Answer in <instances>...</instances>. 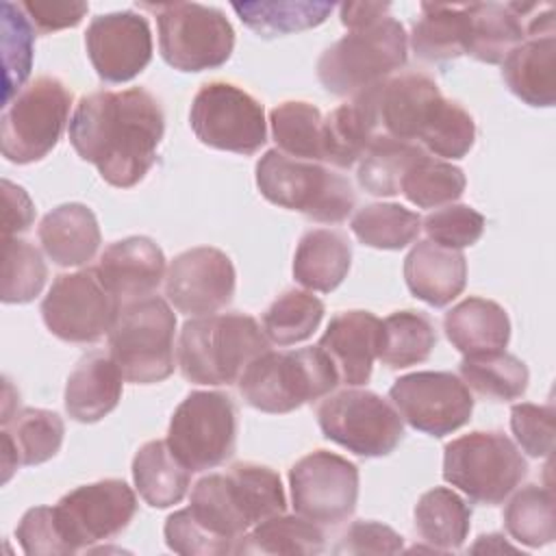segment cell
<instances>
[{"mask_svg": "<svg viewBox=\"0 0 556 556\" xmlns=\"http://www.w3.org/2000/svg\"><path fill=\"white\" fill-rule=\"evenodd\" d=\"M70 143L119 189L135 187L156 163L165 132L161 102L143 87L83 96L70 119Z\"/></svg>", "mask_w": 556, "mask_h": 556, "instance_id": "1", "label": "cell"}, {"mask_svg": "<svg viewBox=\"0 0 556 556\" xmlns=\"http://www.w3.org/2000/svg\"><path fill=\"white\" fill-rule=\"evenodd\" d=\"M187 508L211 534L237 547L250 528L285 513L287 497L271 467L235 463L226 473L200 478Z\"/></svg>", "mask_w": 556, "mask_h": 556, "instance_id": "2", "label": "cell"}, {"mask_svg": "<svg viewBox=\"0 0 556 556\" xmlns=\"http://www.w3.org/2000/svg\"><path fill=\"white\" fill-rule=\"evenodd\" d=\"M267 350L269 339L252 315L213 313L185 321L178 337V367L193 384H232Z\"/></svg>", "mask_w": 556, "mask_h": 556, "instance_id": "3", "label": "cell"}, {"mask_svg": "<svg viewBox=\"0 0 556 556\" xmlns=\"http://www.w3.org/2000/svg\"><path fill=\"white\" fill-rule=\"evenodd\" d=\"M237 382L252 408L282 415L326 397L339 384V374L326 352L315 345L287 352L267 350L243 369Z\"/></svg>", "mask_w": 556, "mask_h": 556, "instance_id": "4", "label": "cell"}, {"mask_svg": "<svg viewBox=\"0 0 556 556\" xmlns=\"http://www.w3.org/2000/svg\"><path fill=\"white\" fill-rule=\"evenodd\" d=\"M406 59L408 35L395 17L387 15L328 46L317 61V78L332 96H356L391 78Z\"/></svg>", "mask_w": 556, "mask_h": 556, "instance_id": "5", "label": "cell"}, {"mask_svg": "<svg viewBox=\"0 0 556 556\" xmlns=\"http://www.w3.org/2000/svg\"><path fill=\"white\" fill-rule=\"evenodd\" d=\"M256 187L261 195L289 211H300L321 224L343 222L356 204L350 180L313 161H300L267 150L256 163Z\"/></svg>", "mask_w": 556, "mask_h": 556, "instance_id": "6", "label": "cell"}, {"mask_svg": "<svg viewBox=\"0 0 556 556\" xmlns=\"http://www.w3.org/2000/svg\"><path fill=\"white\" fill-rule=\"evenodd\" d=\"M176 315L167 300L146 295L122 306L109 332V356L126 382L154 384L174 371Z\"/></svg>", "mask_w": 556, "mask_h": 556, "instance_id": "7", "label": "cell"}, {"mask_svg": "<svg viewBox=\"0 0 556 556\" xmlns=\"http://www.w3.org/2000/svg\"><path fill=\"white\" fill-rule=\"evenodd\" d=\"M528 463L500 430H473L443 450V480L471 502L495 506L526 478Z\"/></svg>", "mask_w": 556, "mask_h": 556, "instance_id": "8", "label": "cell"}, {"mask_svg": "<svg viewBox=\"0 0 556 556\" xmlns=\"http://www.w3.org/2000/svg\"><path fill=\"white\" fill-rule=\"evenodd\" d=\"M156 15L159 50L163 61L178 72L222 67L235 50V30L226 15L198 2H141Z\"/></svg>", "mask_w": 556, "mask_h": 556, "instance_id": "9", "label": "cell"}, {"mask_svg": "<svg viewBox=\"0 0 556 556\" xmlns=\"http://www.w3.org/2000/svg\"><path fill=\"white\" fill-rule=\"evenodd\" d=\"M72 91L54 76H39L2 113V156L17 165L41 161L67 124Z\"/></svg>", "mask_w": 556, "mask_h": 556, "instance_id": "10", "label": "cell"}, {"mask_svg": "<svg viewBox=\"0 0 556 556\" xmlns=\"http://www.w3.org/2000/svg\"><path fill=\"white\" fill-rule=\"evenodd\" d=\"M167 445L189 471H206L235 454L237 406L219 391H191L174 410Z\"/></svg>", "mask_w": 556, "mask_h": 556, "instance_id": "11", "label": "cell"}, {"mask_svg": "<svg viewBox=\"0 0 556 556\" xmlns=\"http://www.w3.org/2000/svg\"><path fill=\"white\" fill-rule=\"evenodd\" d=\"M317 424L328 441L365 458L391 454L404 437L397 408L365 389L328 395L317 408Z\"/></svg>", "mask_w": 556, "mask_h": 556, "instance_id": "12", "label": "cell"}, {"mask_svg": "<svg viewBox=\"0 0 556 556\" xmlns=\"http://www.w3.org/2000/svg\"><path fill=\"white\" fill-rule=\"evenodd\" d=\"M119 300L104 287L96 267L61 274L41 302L48 330L67 343H96L119 317Z\"/></svg>", "mask_w": 556, "mask_h": 556, "instance_id": "13", "label": "cell"}, {"mask_svg": "<svg viewBox=\"0 0 556 556\" xmlns=\"http://www.w3.org/2000/svg\"><path fill=\"white\" fill-rule=\"evenodd\" d=\"M195 137L215 150L254 154L267 141L263 104L230 83H206L193 96L189 111Z\"/></svg>", "mask_w": 556, "mask_h": 556, "instance_id": "14", "label": "cell"}, {"mask_svg": "<svg viewBox=\"0 0 556 556\" xmlns=\"http://www.w3.org/2000/svg\"><path fill=\"white\" fill-rule=\"evenodd\" d=\"M52 510L65 545L76 554L124 532L137 513V497L124 480L106 478L65 493Z\"/></svg>", "mask_w": 556, "mask_h": 556, "instance_id": "15", "label": "cell"}, {"mask_svg": "<svg viewBox=\"0 0 556 556\" xmlns=\"http://www.w3.org/2000/svg\"><path fill=\"white\" fill-rule=\"evenodd\" d=\"M289 486L300 517L317 526H337L356 508L358 467L334 452L315 450L289 469Z\"/></svg>", "mask_w": 556, "mask_h": 556, "instance_id": "16", "label": "cell"}, {"mask_svg": "<svg viewBox=\"0 0 556 556\" xmlns=\"http://www.w3.org/2000/svg\"><path fill=\"white\" fill-rule=\"evenodd\" d=\"M389 397L400 417L430 437H445L463 428L473 410L467 384L450 371H415L400 376Z\"/></svg>", "mask_w": 556, "mask_h": 556, "instance_id": "17", "label": "cell"}, {"mask_svg": "<svg viewBox=\"0 0 556 556\" xmlns=\"http://www.w3.org/2000/svg\"><path fill=\"white\" fill-rule=\"evenodd\" d=\"M376 137L419 143L424 130L443 102L439 85L421 72L391 76L361 93Z\"/></svg>", "mask_w": 556, "mask_h": 556, "instance_id": "18", "label": "cell"}, {"mask_svg": "<svg viewBox=\"0 0 556 556\" xmlns=\"http://www.w3.org/2000/svg\"><path fill=\"white\" fill-rule=\"evenodd\" d=\"M237 274L230 256L211 245L180 252L167 269L165 295L185 315H213L235 295Z\"/></svg>", "mask_w": 556, "mask_h": 556, "instance_id": "19", "label": "cell"}, {"mask_svg": "<svg viewBox=\"0 0 556 556\" xmlns=\"http://www.w3.org/2000/svg\"><path fill=\"white\" fill-rule=\"evenodd\" d=\"M85 48L104 83H128L152 61L148 17L135 11L96 15L87 26Z\"/></svg>", "mask_w": 556, "mask_h": 556, "instance_id": "20", "label": "cell"}, {"mask_svg": "<svg viewBox=\"0 0 556 556\" xmlns=\"http://www.w3.org/2000/svg\"><path fill=\"white\" fill-rule=\"evenodd\" d=\"M382 341V321L369 311L337 313L319 339L339 374V384L361 387L369 382Z\"/></svg>", "mask_w": 556, "mask_h": 556, "instance_id": "21", "label": "cell"}, {"mask_svg": "<svg viewBox=\"0 0 556 556\" xmlns=\"http://www.w3.org/2000/svg\"><path fill=\"white\" fill-rule=\"evenodd\" d=\"M96 271L124 306L159 289L165 278V254L150 237H126L102 252Z\"/></svg>", "mask_w": 556, "mask_h": 556, "instance_id": "22", "label": "cell"}, {"mask_svg": "<svg viewBox=\"0 0 556 556\" xmlns=\"http://www.w3.org/2000/svg\"><path fill=\"white\" fill-rule=\"evenodd\" d=\"M536 2H471L467 4V50L473 59L495 65L528 39Z\"/></svg>", "mask_w": 556, "mask_h": 556, "instance_id": "23", "label": "cell"}, {"mask_svg": "<svg viewBox=\"0 0 556 556\" xmlns=\"http://www.w3.org/2000/svg\"><path fill=\"white\" fill-rule=\"evenodd\" d=\"M404 280L415 298L441 308L463 293L467 258L460 250L443 248L430 239L417 241L404 258Z\"/></svg>", "mask_w": 556, "mask_h": 556, "instance_id": "24", "label": "cell"}, {"mask_svg": "<svg viewBox=\"0 0 556 556\" xmlns=\"http://www.w3.org/2000/svg\"><path fill=\"white\" fill-rule=\"evenodd\" d=\"M65 434L63 419L54 410L22 408L2 419V480L20 465H41L56 456Z\"/></svg>", "mask_w": 556, "mask_h": 556, "instance_id": "25", "label": "cell"}, {"mask_svg": "<svg viewBox=\"0 0 556 556\" xmlns=\"http://www.w3.org/2000/svg\"><path fill=\"white\" fill-rule=\"evenodd\" d=\"M37 237L48 258L59 267L87 265L102 241L93 211L80 202H67L46 213Z\"/></svg>", "mask_w": 556, "mask_h": 556, "instance_id": "26", "label": "cell"}, {"mask_svg": "<svg viewBox=\"0 0 556 556\" xmlns=\"http://www.w3.org/2000/svg\"><path fill=\"white\" fill-rule=\"evenodd\" d=\"M122 380L117 365L109 354L91 352L78 361L67 376L65 410L74 421L93 424L106 417L122 400Z\"/></svg>", "mask_w": 556, "mask_h": 556, "instance_id": "27", "label": "cell"}, {"mask_svg": "<svg viewBox=\"0 0 556 556\" xmlns=\"http://www.w3.org/2000/svg\"><path fill=\"white\" fill-rule=\"evenodd\" d=\"M445 337L463 356H486L504 352L510 339L506 311L486 298L471 295L450 308L443 317Z\"/></svg>", "mask_w": 556, "mask_h": 556, "instance_id": "28", "label": "cell"}, {"mask_svg": "<svg viewBox=\"0 0 556 556\" xmlns=\"http://www.w3.org/2000/svg\"><path fill=\"white\" fill-rule=\"evenodd\" d=\"M506 87L530 106L556 102V37L536 35L515 46L502 61Z\"/></svg>", "mask_w": 556, "mask_h": 556, "instance_id": "29", "label": "cell"}, {"mask_svg": "<svg viewBox=\"0 0 556 556\" xmlns=\"http://www.w3.org/2000/svg\"><path fill=\"white\" fill-rule=\"evenodd\" d=\"M352 265L350 241L330 228H313L302 235L293 256V278L308 291L330 293L348 276Z\"/></svg>", "mask_w": 556, "mask_h": 556, "instance_id": "30", "label": "cell"}, {"mask_svg": "<svg viewBox=\"0 0 556 556\" xmlns=\"http://www.w3.org/2000/svg\"><path fill=\"white\" fill-rule=\"evenodd\" d=\"M132 480L146 504L169 508L187 495L191 471L176 458L167 441H148L132 458Z\"/></svg>", "mask_w": 556, "mask_h": 556, "instance_id": "31", "label": "cell"}, {"mask_svg": "<svg viewBox=\"0 0 556 556\" xmlns=\"http://www.w3.org/2000/svg\"><path fill=\"white\" fill-rule=\"evenodd\" d=\"M415 530L430 549H458L471 528V508L447 486L426 491L415 504Z\"/></svg>", "mask_w": 556, "mask_h": 556, "instance_id": "32", "label": "cell"}, {"mask_svg": "<svg viewBox=\"0 0 556 556\" xmlns=\"http://www.w3.org/2000/svg\"><path fill=\"white\" fill-rule=\"evenodd\" d=\"M410 48L421 61L443 63L467 50V4H421L413 24Z\"/></svg>", "mask_w": 556, "mask_h": 556, "instance_id": "33", "label": "cell"}, {"mask_svg": "<svg viewBox=\"0 0 556 556\" xmlns=\"http://www.w3.org/2000/svg\"><path fill=\"white\" fill-rule=\"evenodd\" d=\"M326 536L317 523L300 515H274L250 528L237 543L235 554L313 556L324 552Z\"/></svg>", "mask_w": 556, "mask_h": 556, "instance_id": "34", "label": "cell"}, {"mask_svg": "<svg viewBox=\"0 0 556 556\" xmlns=\"http://www.w3.org/2000/svg\"><path fill=\"white\" fill-rule=\"evenodd\" d=\"M271 137L278 150L300 161H324V117L317 106L289 100L269 111Z\"/></svg>", "mask_w": 556, "mask_h": 556, "instance_id": "35", "label": "cell"}, {"mask_svg": "<svg viewBox=\"0 0 556 556\" xmlns=\"http://www.w3.org/2000/svg\"><path fill=\"white\" fill-rule=\"evenodd\" d=\"M376 139L369 113L361 96L337 106L324 119V161L334 167H352Z\"/></svg>", "mask_w": 556, "mask_h": 556, "instance_id": "36", "label": "cell"}, {"mask_svg": "<svg viewBox=\"0 0 556 556\" xmlns=\"http://www.w3.org/2000/svg\"><path fill=\"white\" fill-rule=\"evenodd\" d=\"M437 345V332L428 315L419 311H395L382 319L378 358L391 369L424 363Z\"/></svg>", "mask_w": 556, "mask_h": 556, "instance_id": "37", "label": "cell"}, {"mask_svg": "<svg viewBox=\"0 0 556 556\" xmlns=\"http://www.w3.org/2000/svg\"><path fill=\"white\" fill-rule=\"evenodd\" d=\"M239 20L261 37H278L315 28L332 13V2H232Z\"/></svg>", "mask_w": 556, "mask_h": 556, "instance_id": "38", "label": "cell"}, {"mask_svg": "<svg viewBox=\"0 0 556 556\" xmlns=\"http://www.w3.org/2000/svg\"><path fill=\"white\" fill-rule=\"evenodd\" d=\"M458 374L467 389L497 402H510L521 397L530 380L526 363L506 352L465 356L458 365Z\"/></svg>", "mask_w": 556, "mask_h": 556, "instance_id": "39", "label": "cell"}, {"mask_svg": "<svg viewBox=\"0 0 556 556\" xmlns=\"http://www.w3.org/2000/svg\"><path fill=\"white\" fill-rule=\"evenodd\" d=\"M350 228L363 245L376 250H402L417 239L421 217L395 202H374L354 213Z\"/></svg>", "mask_w": 556, "mask_h": 556, "instance_id": "40", "label": "cell"}, {"mask_svg": "<svg viewBox=\"0 0 556 556\" xmlns=\"http://www.w3.org/2000/svg\"><path fill=\"white\" fill-rule=\"evenodd\" d=\"M424 152L426 150L417 143L397 141L391 137H376L358 161V185L371 195H395L400 193L402 176Z\"/></svg>", "mask_w": 556, "mask_h": 556, "instance_id": "41", "label": "cell"}, {"mask_svg": "<svg viewBox=\"0 0 556 556\" xmlns=\"http://www.w3.org/2000/svg\"><path fill=\"white\" fill-rule=\"evenodd\" d=\"M504 528L521 545L543 547L556 536L554 493L549 486L526 484L504 508Z\"/></svg>", "mask_w": 556, "mask_h": 556, "instance_id": "42", "label": "cell"}, {"mask_svg": "<svg viewBox=\"0 0 556 556\" xmlns=\"http://www.w3.org/2000/svg\"><path fill=\"white\" fill-rule=\"evenodd\" d=\"M324 313V302L317 295L302 289H289L263 313V332L269 343L293 345L313 337Z\"/></svg>", "mask_w": 556, "mask_h": 556, "instance_id": "43", "label": "cell"}, {"mask_svg": "<svg viewBox=\"0 0 556 556\" xmlns=\"http://www.w3.org/2000/svg\"><path fill=\"white\" fill-rule=\"evenodd\" d=\"M465 185L460 167L424 152L402 176L400 193L419 208H437L458 200Z\"/></svg>", "mask_w": 556, "mask_h": 556, "instance_id": "44", "label": "cell"}, {"mask_svg": "<svg viewBox=\"0 0 556 556\" xmlns=\"http://www.w3.org/2000/svg\"><path fill=\"white\" fill-rule=\"evenodd\" d=\"M48 278V267L41 252L17 237H4L2 248V287L4 304H26L35 300Z\"/></svg>", "mask_w": 556, "mask_h": 556, "instance_id": "45", "label": "cell"}, {"mask_svg": "<svg viewBox=\"0 0 556 556\" xmlns=\"http://www.w3.org/2000/svg\"><path fill=\"white\" fill-rule=\"evenodd\" d=\"M476 141L473 117L454 100L443 98L419 139V148L439 159H463Z\"/></svg>", "mask_w": 556, "mask_h": 556, "instance_id": "46", "label": "cell"}, {"mask_svg": "<svg viewBox=\"0 0 556 556\" xmlns=\"http://www.w3.org/2000/svg\"><path fill=\"white\" fill-rule=\"evenodd\" d=\"M2 33H4V67H13L4 74V106L11 102L15 89L24 85L30 74L33 61V24L20 4H2Z\"/></svg>", "mask_w": 556, "mask_h": 556, "instance_id": "47", "label": "cell"}, {"mask_svg": "<svg viewBox=\"0 0 556 556\" xmlns=\"http://www.w3.org/2000/svg\"><path fill=\"white\" fill-rule=\"evenodd\" d=\"M421 226L430 241L450 250H463L482 237L484 215L467 204H447L432 211Z\"/></svg>", "mask_w": 556, "mask_h": 556, "instance_id": "48", "label": "cell"}, {"mask_svg": "<svg viewBox=\"0 0 556 556\" xmlns=\"http://www.w3.org/2000/svg\"><path fill=\"white\" fill-rule=\"evenodd\" d=\"M510 430L528 456H549L554 447V406L532 402L515 404L510 408Z\"/></svg>", "mask_w": 556, "mask_h": 556, "instance_id": "49", "label": "cell"}, {"mask_svg": "<svg viewBox=\"0 0 556 556\" xmlns=\"http://www.w3.org/2000/svg\"><path fill=\"white\" fill-rule=\"evenodd\" d=\"M165 543L172 552L182 556H224L235 554V547L215 534H211L202 523L195 521V517L189 513V508H180L172 513L165 519Z\"/></svg>", "mask_w": 556, "mask_h": 556, "instance_id": "50", "label": "cell"}, {"mask_svg": "<svg viewBox=\"0 0 556 556\" xmlns=\"http://www.w3.org/2000/svg\"><path fill=\"white\" fill-rule=\"evenodd\" d=\"M15 536L28 556H67L72 554L65 545L52 506H35L24 513L15 528Z\"/></svg>", "mask_w": 556, "mask_h": 556, "instance_id": "51", "label": "cell"}, {"mask_svg": "<svg viewBox=\"0 0 556 556\" xmlns=\"http://www.w3.org/2000/svg\"><path fill=\"white\" fill-rule=\"evenodd\" d=\"M402 545L404 536L393 528L380 521L361 519L343 532L334 554H397Z\"/></svg>", "mask_w": 556, "mask_h": 556, "instance_id": "52", "label": "cell"}, {"mask_svg": "<svg viewBox=\"0 0 556 556\" xmlns=\"http://www.w3.org/2000/svg\"><path fill=\"white\" fill-rule=\"evenodd\" d=\"M28 22L39 33H54L61 28L76 26L89 11L87 2H20Z\"/></svg>", "mask_w": 556, "mask_h": 556, "instance_id": "53", "label": "cell"}, {"mask_svg": "<svg viewBox=\"0 0 556 556\" xmlns=\"http://www.w3.org/2000/svg\"><path fill=\"white\" fill-rule=\"evenodd\" d=\"M2 200H4V217H2L4 237H13L15 232L28 230V226L35 219V204L28 198V193L20 185L11 180H2Z\"/></svg>", "mask_w": 556, "mask_h": 556, "instance_id": "54", "label": "cell"}, {"mask_svg": "<svg viewBox=\"0 0 556 556\" xmlns=\"http://www.w3.org/2000/svg\"><path fill=\"white\" fill-rule=\"evenodd\" d=\"M389 9H391L389 2H343L339 7L341 24L350 30L365 28L387 17Z\"/></svg>", "mask_w": 556, "mask_h": 556, "instance_id": "55", "label": "cell"}]
</instances>
